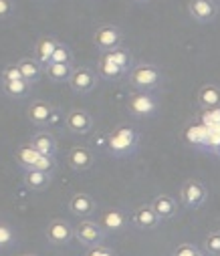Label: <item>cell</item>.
Listing matches in <instances>:
<instances>
[{"label":"cell","instance_id":"obj_1","mask_svg":"<svg viewBox=\"0 0 220 256\" xmlns=\"http://www.w3.org/2000/svg\"><path fill=\"white\" fill-rule=\"evenodd\" d=\"M137 146H139V134L133 127H127V125H119L117 130L107 134V140H105L107 152L115 158H127L135 154Z\"/></svg>","mask_w":220,"mask_h":256},{"label":"cell","instance_id":"obj_2","mask_svg":"<svg viewBox=\"0 0 220 256\" xmlns=\"http://www.w3.org/2000/svg\"><path fill=\"white\" fill-rule=\"evenodd\" d=\"M127 75H129V83L139 91H154L162 83V71L154 62H139V65H133Z\"/></svg>","mask_w":220,"mask_h":256},{"label":"cell","instance_id":"obj_3","mask_svg":"<svg viewBox=\"0 0 220 256\" xmlns=\"http://www.w3.org/2000/svg\"><path fill=\"white\" fill-rule=\"evenodd\" d=\"M127 111L137 119L154 117L158 113V99L150 91H137L127 99Z\"/></svg>","mask_w":220,"mask_h":256},{"label":"cell","instance_id":"obj_4","mask_svg":"<svg viewBox=\"0 0 220 256\" xmlns=\"http://www.w3.org/2000/svg\"><path fill=\"white\" fill-rule=\"evenodd\" d=\"M93 42L101 52H111L117 46H121L123 42V32L119 26L115 24H101L95 34H93Z\"/></svg>","mask_w":220,"mask_h":256},{"label":"cell","instance_id":"obj_5","mask_svg":"<svg viewBox=\"0 0 220 256\" xmlns=\"http://www.w3.org/2000/svg\"><path fill=\"white\" fill-rule=\"evenodd\" d=\"M180 198H182V202H184L186 208L198 210V208L206 202V198H208V190H206V186H204L202 182H198V180H188V182L182 186V190H180Z\"/></svg>","mask_w":220,"mask_h":256},{"label":"cell","instance_id":"obj_6","mask_svg":"<svg viewBox=\"0 0 220 256\" xmlns=\"http://www.w3.org/2000/svg\"><path fill=\"white\" fill-rule=\"evenodd\" d=\"M65 125L71 134L75 136H87L93 130V117L85 109H71L65 115Z\"/></svg>","mask_w":220,"mask_h":256},{"label":"cell","instance_id":"obj_7","mask_svg":"<svg viewBox=\"0 0 220 256\" xmlns=\"http://www.w3.org/2000/svg\"><path fill=\"white\" fill-rule=\"evenodd\" d=\"M73 234H75V238H77L81 244H85V246H89V248L101 246V240H103V236H105L103 228H101L97 222H93V220H83V222H79L75 228H73Z\"/></svg>","mask_w":220,"mask_h":256},{"label":"cell","instance_id":"obj_8","mask_svg":"<svg viewBox=\"0 0 220 256\" xmlns=\"http://www.w3.org/2000/svg\"><path fill=\"white\" fill-rule=\"evenodd\" d=\"M69 87L75 93H79V95H87L97 87V73H93L87 67L73 69L71 79H69Z\"/></svg>","mask_w":220,"mask_h":256},{"label":"cell","instance_id":"obj_9","mask_svg":"<svg viewBox=\"0 0 220 256\" xmlns=\"http://www.w3.org/2000/svg\"><path fill=\"white\" fill-rule=\"evenodd\" d=\"M45 234H47V240L51 244H55V246H65V244H69L73 240V236H75V234H73L71 224L65 222V220H61V218L51 220Z\"/></svg>","mask_w":220,"mask_h":256},{"label":"cell","instance_id":"obj_10","mask_svg":"<svg viewBox=\"0 0 220 256\" xmlns=\"http://www.w3.org/2000/svg\"><path fill=\"white\" fill-rule=\"evenodd\" d=\"M27 117L31 123L39 125V127H45L53 121L55 117V107L49 103V101H43V99H35L31 105H29V111H27Z\"/></svg>","mask_w":220,"mask_h":256},{"label":"cell","instance_id":"obj_11","mask_svg":"<svg viewBox=\"0 0 220 256\" xmlns=\"http://www.w3.org/2000/svg\"><path fill=\"white\" fill-rule=\"evenodd\" d=\"M188 12L198 22H212L218 14V6H216L214 0H190Z\"/></svg>","mask_w":220,"mask_h":256},{"label":"cell","instance_id":"obj_12","mask_svg":"<svg viewBox=\"0 0 220 256\" xmlns=\"http://www.w3.org/2000/svg\"><path fill=\"white\" fill-rule=\"evenodd\" d=\"M95 162V156L89 148L85 146H75V148H71V152L67 154V164L75 170V172H85L93 166Z\"/></svg>","mask_w":220,"mask_h":256},{"label":"cell","instance_id":"obj_13","mask_svg":"<svg viewBox=\"0 0 220 256\" xmlns=\"http://www.w3.org/2000/svg\"><path fill=\"white\" fill-rule=\"evenodd\" d=\"M131 224L139 230H156L160 226V216L154 212V208L148 206H139L131 214Z\"/></svg>","mask_w":220,"mask_h":256},{"label":"cell","instance_id":"obj_14","mask_svg":"<svg viewBox=\"0 0 220 256\" xmlns=\"http://www.w3.org/2000/svg\"><path fill=\"white\" fill-rule=\"evenodd\" d=\"M69 210H71V214H75L79 218H87V216L95 214L97 204L89 194H85V192H77V194H73L71 200H69Z\"/></svg>","mask_w":220,"mask_h":256},{"label":"cell","instance_id":"obj_15","mask_svg":"<svg viewBox=\"0 0 220 256\" xmlns=\"http://www.w3.org/2000/svg\"><path fill=\"white\" fill-rule=\"evenodd\" d=\"M99 226L103 228V232H121L127 226V216L119 208L105 210L99 218Z\"/></svg>","mask_w":220,"mask_h":256},{"label":"cell","instance_id":"obj_16","mask_svg":"<svg viewBox=\"0 0 220 256\" xmlns=\"http://www.w3.org/2000/svg\"><path fill=\"white\" fill-rule=\"evenodd\" d=\"M57 44H59V40L57 38H53V36H43V38H39L37 40V44H35V60L39 62V65L45 69L49 62H51V58H53V52H55V48H57Z\"/></svg>","mask_w":220,"mask_h":256},{"label":"cell","instance_id":"obj_17","mask_svg":"<svg viewBox=\"0 0 220 256\" xmlns=\"http://www.w3.org/2000/svg\"><path fill=\"white\" fill-rule=\"evenodd\" d=\"M17 67H19V71H21L23 79H25L29 85L39 83V81H41V77H43V71H45V69L39 65V62L33 58V56H23V58L17 62Z\"/></svg>","mask_w":220,"mask_h":256},{"label":"cell","instance_id":"obj_18","mask_svg":"<svg viewBox=\"0 0 220 256\" xmlns=\"http://www.w3.org/2000/svg\"><path fill=\"white\" fill-rule=\"evenodd\" d=\"M123 75H125V73L109 58V54L103 52L101 58L97 60V77L103 79V81H119Z\"/></svg>","mask_w":220,"mask_h":256},{"label":"cell","instance_id":"obj_19","mask_svg":"<svg viewBox=\"0 0 220 256\" xmlns=\"http://www.w3.org/2000/svg\"><path fill=\"white\" fill-rule=\"evenodd\" d=\"M31 146L41 154V156H49L55 158L57 154V140L49 134V132H39L31 138Z\"/></svg>","mask_w":220,"mask_h":256},{"label":"cell","instance_id":"obj_20","mask_svg":"<svg viewBox=\"0 0 220 256\" xmlns=\"http://www.w3.org/2000/svg\"><path fill=\"white\" fill-rule=\"evenodd\" d=\"M150 206H152L154 212L160 216V220H168V218L176 216V212H178V204H176V200H174L172 196H168V194H160V196H156L154 202H152Z\"/></svg>","mask_w":220,"mask_h":256},{"label":"cell","instance_id":"obj_21","mask_svg":"<svg viewBox=\"0 0 220 256\" xmlns=\"http://www.w3.org/2000/svg\"><path fill=\"white\" fill-rule=\"evenodd\" d=\"M198 103L202 109H220V87L204 85L198 91Z\"/></svg>","mask_w":220,"mask_h":256},{"label":"cell","instance_id":"obj_22","mask_svg":"<svg viewBox=\"0 0 220 256\" xmlns=\"http://www.w3.org/2000/svg\"><path fill=\"white\" fill-rule=\"evenodd\" d=\"M51 184V174L39 172V170H25V186L33 192H43Z\"/></svg>","mask_w":220,"mask_h":256},{"label":"cell","instance_id":"obj_23","mask_svg":"<svg viewBox=\"0 0 220 256\" xmlns=\"http://www.w3.org/2000/svg\"><path fill=\"white\" fill-rule=\"evenodd\" d=\"M45 73L53 83H69L73 65H67V62H49L45 67Z\"/></svg>","mask_w":220,"mask_h":256},{"label":"cell","instance_id":"obj_24","mask_svg":"<svg viewBox=\"0 0 220 256\" xmlns=\"http://www.w3.org/2000/svg\"><path fill=\"white\" fill-rule=\"evenodd\" d=\"M15 158H17V164H19L21 168H25V170H33V168H35V164L39 162L41 154H39V152L29 144V146H21V148L17 150Z\"/></svg>","mask_w":220,"mask_h":256},{"label":"cell","instance_id":"obj_25","mask_svg":"<svg viewBox=\"0 0 220 256\" xmlns=\"http://www.w3.org/2000/svg\"><path fill=\"white\" fill-rule=\"evenodd\" d=\"M3 91L13 99H25L31 95V85L27 81H0Z\"/></svg>","mask_w":220,"mask_h":256},{"label":"cell","instance_id":"obj_26","mask_svg":"<svg viewBox=\"0 0 220 256\" xmlns=\"http://www.w3.org/2000/svg\"><path fill=\"white\" fill-rule=\"evenodd\" d=\"M107 54H109V58L115 62V65H117L123 73H129V71H131V67H133V56H131V52H129L127 48L117 46L115 50H111V52H107Z\"/></svg>","mask_w":220,"mask_h":256},{"label":"cell","instance_id":"obj_27","mask_svg":"<svg viewBox=\"0 0 220 256\" xmlns=\"http://www.w3.org/2000/svg\"><path fill=\"white\" fill-rule=\"evenodd\" d=\"M208 134H210V130H208L204 123H196V125H190V127H188L186 140H188L190 144H194V146H206Z\"/></svg>","mask_w":220,"mask_h":256},{"label":"cell","instance_id":"obj_28","mask_svg":"<svg viewBox=\"0 0 220 256\" xmlns=\"http://www.w3.org/2000/svg\"><path fill=\"white\" fill-rule=\"evenodd\" d=\"M51 62H67V65H73V52H71V48L65 42H59L55 52H53Z\"/></svg>","mask_w":220,"mask_h":256},{"label":"cell","instance_id":"obj_29","mask_svg":"<svg viewBox=\"0 0 220 256\" xmlns=\"http://www.w3.org/2000/svg\"><path fill=\"white\" fill-rule=\"evenodd\" d=\"M204 248L208 250V254L212 256H220V232H212L206 236L204 240Z\"/></svg>","mask_w":220,"mask_h":256},{"label":"cell","instance_id":"obj_30","mask_svg":"<svg viewBox=\"0 0 220 256\" xmlns=\"http://www.w3.org/2000/svg\"><path fill=\"white\" fill-rule=\"evenodd\" d=\"M0 81H25L17 65H7L0 71Z\"/></svg>","mask_w":220,"mask_h":256},{"label":"cell","instance_id":"obj_31","mask_svg":"<svg viewBox=\"0 0 220 256\" xmlns=\"http://www.w3.org/2000/svg\"><path fill=\"white\" fill-rule=\"evenodd\" d=\"M55 168H57V160H55V158L41 156L33 170H39V172H45V174H53V172H55Z\"/></svg>","mask_w":220,"mask_h":256},{"label":"cell","instance_id":"obj_32","mask_svg":"<svg viewBox=\"0 0 220 256\" xmlns=\"http://www.w3.org/2000/svg\"><path fill=\"white\" fill-rule=\"evenodd\" d=\"M15 2L13 0H0V20H9L15 16Z\"/></svg>","mask_w":220,"mask_h":256},{"label":"cell","instance_id":"obj_33","mask_svg":"<svg viewBox=\"0 0 220 256\" xmlns=\"http://www.w3.org/2000/svg\"><path fill=\"white\" fill-rule=\"evenodd\" d=\"M196 252H200L194 244H190V242H182V244H178L176 248H174V252H172V256H194Z\"/></svg>","mask_w":220,"mask_h":256},{"label":"cell","instance_id":"obj_34","mask_svg":"<svg viewBox=\"0 0 220 256\" xmlns=\"http://www.w3.org/2000/svg\"><path fill=\"white\" fill-rule=\"evenodd\" d=\"M13 242V230L7 224H0V248H5Z\"/></svg>","mask_w":220,"mask_h":256},{"label":"cell","instance_id":"obj_35","mask_svg":"<svg viewBox=\"0 0 220 256\" xmlns=\"http://www.w3.org/2000/svg\"><path fill=\"white\" fill-rule=\"evenodd\" d=\"M85 256H117L113 250H109V248H105V246H93V248H89L87 250V254Z\"/></svg>","mask_w":220,"mask_h":256},{"label":"cell","instance_id":"obj_36","mask_svg":"<svg viewBox=\"0 0 220 256\" xmlns=\"http://www.w3.org/2000/svg\"><path fill=\"white\" fill-rule=\"evenodd\" d=\"M212 152H214V154H216V156H220V144H218V146H216V148H214V150H212Z\"/></svg>","mask_w":220,"mask_h":256},{"label":"cell","instance_id":"obj_37","mask_svg":"<svg viewBox=\"0 0 220 256\" xmlns=\"http://www.w3.org/2000/svg\"><path fill=\"white\" fill-rule=\"evenodd\" d=\"M133 2H150V0H133Z\"/></svg>","mask_w":220,"mask_h":256},{"label":"cell","instance_id":"obj_38","mask_svg":"<svg viewBox=\"0 0 220 256\" xmlns=\"http://www.w3.org/2000/svg\"><path fill=\"white\" fill-rule=\"evenodd\" d=\"M194 256H204V254H202V252H196V254H194Z\"/></svg>","mask_w":220,"mask_h":256},{"label":"cell","instance_id":"obj_39","mask_svg":"<svg viewBox=\"0 0 220 256\" xmlns=\"http://www.w3.org/2000/svg\"><path fill=\"white\" fill-rule=\"evenodd\" d=\"M25 256H37V254H25Z\"/></svg>","mask_w":220,"mask_h":256},{"label":"cell","instance_id":"obj_40","mask_svg":"<svg viewBox=\"0 0 220 256\" xmlns=\"http://www.w3.org/2000/svg\"><path fill=\"white\" fill-rule=\"evenodd\" d=\"M41 2H47V0H41Z\"/></svg>","mask_w":220,"mask_h":256},{"label":"cell","instance_id":"obj_41","mask_svg":"<svg viewBox=\"0 0 220 256\" xmlns=\"http://www.w3.org/2000/svg\"><path fill=\"white\" fill-rule=\"evenodd\" d=\"M218 2H220V0H218Z\"/></svg>","mask_w":220,"mask_h":256}]
</instances>
